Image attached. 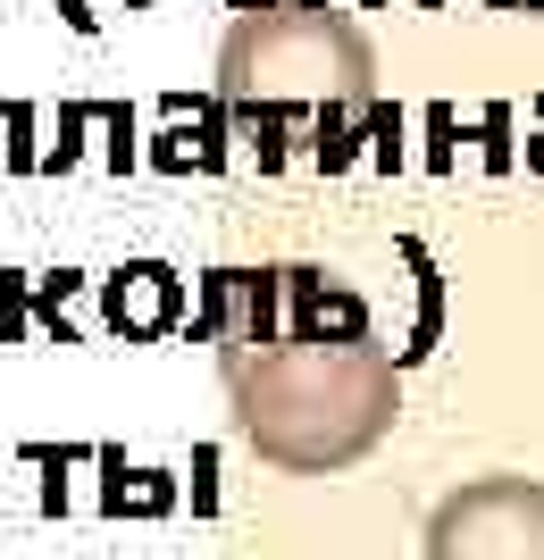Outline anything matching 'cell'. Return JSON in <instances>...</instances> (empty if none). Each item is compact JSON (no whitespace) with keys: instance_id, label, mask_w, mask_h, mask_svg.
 <instances>
[{"instance_id":"obj_1","label":"cell","mask_w":544,"mask_h":560,"mask_svg":"<svg viewBox=\"0 0 544 560\" xmlns=\"http://www.w3.org/2000/svg\"><path fill=\"white\" fill-rule=\"evenodd\" d=\"M235 435L285 477H335L394 435L403 376L335 268H218L201 293Z\"/></svg>"},{"instance_id":"obj_2","label":"cell","mask_w":544,"mask_h":560,"mask_svg":"<svg viewBox=\"0 0 544 560\" xmlns=\"http://www.w3.org/2000/svg\"><path fill=\"white\" fill-rule=\"evenodd\" d=\"M378 93V50L327 0H268L235 18L218 50V101L252 142H277L285 126H344Z\"/></svg>"},{"instance_id":"obj_3","label":"cell","mask_w":544,"mask_h":560,"mask_svg":"<svg viewBox=\"0 0 544 560\" xmlns=\"http://www.w3.org/2000/svg\"><path fill=\"white\" fill-rule=\"evenodd\" d=\"M427 560H544V486L477 477V486L444 493L427 518Z\"/></svg>"},{"instance_id":"obj_4","label":"cell","mask_w":544,"mask_h":560,"mask_svg":"<svg viewBox=\"0 0 544 560\" xmlns=\"http://www.w3.org/2000/svg\"><path fill=\"white\" fill-rule=\"evenodd\" d=\"M495 9H520V18H544V0H495Z\"/></svg>"}]
</instances>
